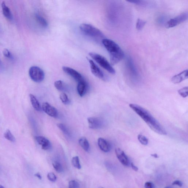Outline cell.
Returning a JSON list of instances; mask_svg holds the SVG:
<instances>
[{
  "label": "cell",
  "instance_id": "cell-22",
  "mask_svg": "<svg viewBox=\"0 0 188 188\" xmlns=\"http://www.w3.org/2000/svg\"><path fill=\"white\" fill-rule=\"evenodd\" d=\"M57 126L59 129L62 130L64 134L67 135V136H69L70 134H69V130L65 125H64V124H62V123H59V124H57Z\"/></svg>",
  "mask_w": 188,
  "mask_h": 188
},
{
  "label": "cell",
  "instance_id": "cell-19",
  "mask_svg": "<svg viewBox=\"0 0 188 188\" xmlns=\"http://www.w3.org/2000/svg\"><path fill=\"white\" fill-rule=\"evenodd\" d=\"M35 18L38 23L43 28H46L48 26V23L46 19L40 15L36 14L35 15Z\"/></svg>",
  "mask_w": 188,
  "mask_h": 188
},
{
  "label": "cell",
  "instance_id": "cell-10",
  "mask_svg": "<svg viewBox=\"0 0 188 188\" xmlns=\"http://www.w3.org/2000/svg\"><path fill=\"white\" fill-rule=\"evenodd\" d=\"M115 152L118 159L123 165L127 166L129 165V160L124 151L118 148L115 149Z\"/></svg>",
  "mask_w": 188,
  "mask_h": 188
},
{
  "label": "cell",
  "instance_id": "cell-37",
  "mask_svg": "<svg viewBox=\"0 0 188 188\" xmlns=\"http://www.w3.org/2000/svg\"><path fill=\"white\" fill-rule=\"evenodd\" d=\"M0 188H5L3 186H2L1 185H0Z\"/></svg>",
  "mask_w": 188,
  "mask_h": 188
},
{
  "label": "cell",
  "instance_id": "cell-29",
  "mask_svg": "<svg viewBox=\"0 0 188 188\" xmlns=\"http://www.w3.org/2000/svg\"><path fill=\"white\" fill-rule=\"evenodd\" d=\"M69 188H79V185L78 182L75 180H71L68 184Z\"/></svg>",
  "mask_w": 188,
  "mask_h": 188
},
{
  "label": "cell",
  "instance_id": "cell-2",
  "mask_svg": "<svg viewBox=\"0 0 188 188\" xmlns=\"http://www.w3.org/2000/svg\"><path fill=\"white\" fill-rule=\"evenodd\" d=\"M102 42L109 54L111 65L116 64L123 60L124 53L117 43L111 40L106 38L103 39Z\"/></svg>",
  "mask_w": 188,
  "mask_h": 188
},
{
  "label": "cell",
  "instance_id": "cell-34",
  "mask_svg": "<svg viewBox=\"0 0 188 188\" xmlns=\"http://www.w3.org/2000/svg\"><path fill=\"white\" fill-rule=\"evenodd\" d=\"M131 167H132V169H133V170H135V171H137L138 170V168L136 166L134 165L133 163H131Z\"/></svg>",
  "mask_w": 188,
  "mask_h": 188
},
{
  "label": "cell",
  "instance_id": "cell-27",
  "mask_svg": "<svg viewBox=\"0 0 188 188\" xmlns=\"http://www.w3.org/2000/svg\"><path fill=\"white\" fill-rule=\"evenodd\" d=\"M55 88L59 90H63L64 87V84L62 81L61 80H57L54 83Z\"/></svg>",
  "mask_w": 188,
  "mask_h": 188
},
{
  "label": "cell",
  "instance_id": "cell-18",
  "mask_svg": "<svg viewBox=\"0 0 188 188\" xmlns=\"http://www.w3.org/2000/svg\"><path fill=\"white\" fill-rule=\"evenodd\" d=\"M79 143L82 149L86 151H88L90 149V145L88 140L85 137L80 138L79 140Z\"/></svg>",
  "mask_w": 188,
  "mask_h": 188
},
{
  "label": "cell",
  "instance_id": "cell-4",
  "mask_svg": "<svg viewBox=\"0 0 188 188\" xmlns=\"http://www.w3.org/2000/svg\"><path fill=\"white\" fill-rule=\"evenodd\" d=\"M79 29L84 34L94 38H104V35L99 29L92 25L82 24L79 26Z\"/></svg>",
  "mask_w": 188,
  "mask_h": 188
},
{
  "label": "cell",
  "instance_id": "cell-32",
  "mask_svg": "<svg viewBox=\"0 0 188 188\" xmlns=\"http://www.w3.org/2000/svg\"><path fill=\"white\" fill-rule=\"evenodd\" d=\"M145 188H154L153 183L151 182H146L144 185Z\"/></svg>",
  "mask_w": 188,
  "mask_h": 188
},
{
  "label": "cell",
  "instance_id": "cell-30",
  "mask_svg": "<svg viewBox=\"0 0 188 188\" xmlns=\"http://www.w3.org/2000/svg\"><path fill=\"white\" fill-rule=\"evenodd\" d=\"M47 177H48L49 180H50V181H52V182H55V181H56V180H57V177H56L55 174L53 173H52V172L48 173V175H47Z\"/></svg>",
  "mask_w": 188,
  "mask_h": 188
},
{
  "label": "cell",
  "instance_id": "cell-39",
  "mask_svg": "<svg viewBox=\"0 0 188 188\" xmlns=\"http://www.w3.org/2000/svg\"><path fill=\"white\" fill-rule=\"evenodd\" d=\"M164 188H172L171 187H165Z\"/></svg>",
  "mask_w": 188,
  "mask_h": 188
},
{
  "label": "cell",
  "instance_id": "cell-1",
  "mask_svg": "<svg viewBox=\"0 0 188 188\" xmlns=\"http://www.w3.org/2000/svg\"><path fill=\"white\" fill-rule=\"evenodd\" d=\"M130 108L146 123L150 128L155 133L161 135L167 134L165 129L147 110L134 104H129Z\"/></svg>",
  "mask_w": 188,
  "mask_h": 188
},
{
  "label": "cell",
  "instance_id": "cell-5",
  "mask_svg": "<svg viewBox=\"0 0 188 188\" xmlns=\"http://www.w3.org/2000/svg\"><path fill=\"white\" fill-rule=\"evenodd\" d=\"M29 74L32 80L37 83L42 82L45 77L44 71L37 66H32L31 67Z\"/></svg>",
  "mask_w": 188,
  "mask_h": 188
},
{
  "label": "cell",
  "instance_id": "cell-16",
  "mask_svg": "<svg viewBox=\"0 0 188 188\" xmlns=\"http://www.w3.org/2000/svg\"><path fill=\"white\" fill-rule=\"evenodd\" d=\"M1 6L3 13L4 16L8 19L12 20L13 18L12 14L11 13V10H10L9 7L6 5L4 2H2Z\"/></svg>",
  "mask_w": 188,
  "mask_h": 188
},
{
  "label": "cell",
  "instance_id": "cell-35",
  "mask_svg": "<svg viewBox=\"0 0 188 188\" xmlns=\"http://www.w3.org/2000/svg\"><path fill=\"white\" fill-rule=\"evenodd\" d=\"M34 175L36 177H37L40 180H41L42 179L41 175H40V174L39 173H37V174H35Z\"/></svg>",
  "mask_w": 188,
  "mask_h": 188
},
{
  "label": "cell",
  "instance_id": "cell-25",
  "mask_svg": "<svg viewBox=\"0 0 188 188\" xmlns=\"http://www.w3.org/2000/svg\"><path fill=\"white\" fill-rule=\"evenodd\" d=\"M146 21L139 18L137 21L136 28L138 30H141L146 25Z\"/></svg>",
  "mask_w": 188,
  "mask_h": 188
},
{
  "label": "cell",
  "instance_id": "cell-14",
  "mask_svg": "<svg viewBox=\"0 0 188 188\" xmlns=\"http://www.w3.org/2000/svg\"><path fill=\"white\" fill-rule=\"evenodd\" d=\"M98 145L101 150L104 152H108L111 149V146L109 143L103 138L98 139Z\"/></svg>",
  "mask_w": 188,
  "mask_h": 188
},
{
  "label": "cell",
  "instance_id": "cell-17",
  "mask_svg": "<svg viewBox=\"0 0 188 188\" xmlns=\"http://www.w3.org/2000/svg\"><path fill=\"white\" fill-rule=\"evenodd\" d=\"M29 97L31 104L33 108L37 111H40L41 110V107L39 103V102L37 99V98L32 94H29Z\"/></svg>",
  "mask_w": 188,
  "mask_h": 188
},
{
  "label": "cell",
  "instance_id": "cell-26",
  "mask_svg": "<svg viewBox=\"0 0 188 188\" xmlns=\"http://www.w3.org/2000/svg\"><path fill=\"white\" fill-rule=\"evenodd\" d=\"M52 164L54 168L56 170V172L58 173H61L63 171V169L62 165L59 162L54 161L53 162Z\"/></svg>",
  "mask_w": 188,
  "mask_h": 188
},
{
  "label": "cell",
  "instance_id": "cell-20",
  "mask_svg": "<svg viewBox=\"0 0 188 188\" xmlns=\"http://www.w3.org/2000/svg\"><path fill=\"white\" fill-rule=\"evenodd\" d=\"M4 137L7 140L12 142L15 141L16 139L9 130H7L4 133Z\"/></svg>",
  "mask_w": 188,
  "mask_h": 188
},
{
  "label": "cell",
  "instance_id": "cell-11",
  "mask_svg": "<svg viewBox=\"0 0 188 188\" xmlns=\"http://www.w3.org/2000/svg\"><path fill=\"white\" fill-rule=\"evenodd\" d=\"M36 141L39 145L42 146V149L44 150H49L52 145L49 141L42 136H38L35 138Z\"/></svg>",
  "mask_w": 188,
  "mask_h": 188
},
{
  "label": "cell",
  "instance_id": "cell-21",
  "mask_svg": "<svg viewBox=\"0 0 188 188\" xmlns=\"http://www.w3.org/2000/svg\"><path fill=\"white\" fill-rule=\"evenodd\" d=\"M72 163L74 167L78 169H80L81 168V166L79 162V158L78 156H75L73 157L72 160Z\"/></svg>",
  "mask_w": 188,
  "mask_h": 188
},
{
  "label": "cell",
  "instance_id": "cell-9",
  "mask_svg": "<svg viewBox=\"0 0 188 188\" xmlns=\"http://www.w3.org/2000/svg\"><path fill=\"white\" fill-rule=\"evenodd\" d=\"M42 108L43 111L50 116L53 118H56L58 116V113L57 109L48 103H43Z\"/></svg>",
  "mask_w": 188,
  "mask_h": 188
},
{
  "label": "cell",
  "instance_id": "cell-28",
  "mask_svg": "<svg viewBox=\"0 0 188 188\" xmlns=\"http://www.w3.org/2000/svg\"><path fill=\"white\" fill-rule=\"evenodd\" d=\"M60 99L61 101L65 104H67L69 103V99L67 94L65 93H62L60 95Z\"/></svg>",
  "mask_w": 188,
  "mask_h": 188
},
{
  "label": "cell",
  "instance_id": "cell-15",
  "mask_svg": "<svg viewBox=\"0 0 188 188\" xmlns=\"http://www.w3.org/2000/svg\"><path fill=\"white\" fill-rule=\"evenodd\" d=\"M88 87V84L85 80L78 82L77 89L79 96L83 97L85 95L87 92Z\"/></svg>",
  "mask_w": 188,
  "mask_h": 188
},
{
  "label": "cell",
  "instance_id": "cell-33",
  "mask_svg": "<svg viewBox=\"0 0 188 188\" xmlns=\"http://www.w3.org/2000/svg\"><path fill=\"white\" fill-rule=\"evenodd\" d=\"M172 185H176L179 186L181 187L183 186V183L181 181H179V180H176V181H174L173 182Z\"/></svg>",
  "mask_w": 188,
  "mask_h": 188
},
{
  "label": "cell",
  "instance_id": "cell-3",
  "mask_svg": "<svg viewBox=\"0 0 188 188\" xmlns=\"http://www.w3.org/2000/svg\"><path fill=\"white\" fill-rule=\"evenodd\" d=\"M89 55L102 67L112 74H115V70L107 60L102 55L93 52L89 53Z\"/></svg>",
  "mask_w": 188,
  "mask_h": 188
},
{
  "label": "cell",
  "instance_id": "cell-23",
  "mask_svg": "<svg viewBox=\"0 0 188 188\" xmlns=\"http://www.w3.org/2000/svg\"><path fill=\"white\" fill-rule=\"evenodd\" d=\"M138 138L139 141L143 145L146 146L149 143L148 139L144 135L139 134L138 135Z\"/></svg>",
  "mask_w": 188,
  "mask_h": 188
},
{
  "label": "cell",
  "instance_id": "cell-12",
  "mask_svg": "<svg viewBox=\"0 0 188 188\" xmlns=\"http://www.w3.org/2000/svg\"><path fill=\"white\" fill-rule=\"evenodd\" d=\"M188 77V70L186 69L178 74L174 76L171 79V81L174 84H179L187 79Z\"/></svg>",
  "mask_w": 188,
  "mask_h": 188
},
{
  "label": "cell",
  "instance_id": "cell-38",
  "mask_svg": "<svg viewBox=\"0 0 188 188\" xmlns=\"http://www.w3.org/2000/svg\"><path fill=\"white\" fill-rule=\"evenodd\" d=\"M2 64V61H1V59H0V65H1Z\"/></svg>",
  "mask_w": 188,
  "mask_h": 188
},
{
  "label": "cell",
  "instance_id": "cell-24",
  "mask_svg": "<svg viewBox=\"0 0 188 188\" xmlns=\"http://www.w3.org/2000/svg\"><path fill=\"white\" fill-rule=\"evenodd\" d=\"M178 92L181 97L183 98H186L188 95V87H184V88L180 89L178 91Z\"/></svg>",
  "mask_w": 188,
  "mask_h": 188
},
{
  "label": "cell",
  "instance_id": "cell-36",
  "mask_svg": "<svg viewBox=\"0 0 188 188\" xmlns=\"http://www.w3.org/2000/svg\"><path fill=\"white\" fill-rule=\"evenodd\" d=\"M151 156H153V157H154L155 158H158V155L156 154H151Z\"/></svg>",
  "mask_w": 188,
  "mask_h": 188
},
{
  "label": "cell",
  "instance_id": "cell-8",
  "mask_svg": "<svg viewBox=\"0 0 188 188\" xmlns=\"http://www.w3.org/2000/svg\"><path fill=\"white\" fill-rule=\"evenodd\" d=\"M62 69L64 72L72 77L78 82H80L85 80L84 77L80 73L71 68L63 66L62 67Z\"/></svg>",
  "mask_w": 188,
  "mask_h": 188
},
{
  "label": "cell",
  "instance_id": "cell-7",
  "mask_svg": "<svg viewBox=\"0 0 188 188\" xmlns=\"http://www.w3.org/2000/svg\"><path fill=\"white\" fill-rule=\"evenodd\" d=\"M90 65L91 71L95 77L102 80H105L106 77L100 68L93 61L88 58Z\"/></svg>",
  "mask_w": 188,
  "mask_h": 188
},
{
  "label": "cell",
  "instance_id": "cell-13",
  "mask_svg": "<svg viewBox=\"0 0 188 188\" xmlns=\"http://www.w3.org/2000/svg\"><path fill=\"white\" fill-rule=\"evenodd\" d=\"M89 127L92 129H97L101 127V121L99 118L95 117H89L88 118Z\"/></svg>",
  "mask_w": 188,
  "mask_h": 188
},
{
  "label": "cell",
  "instance_id": "cell-6",
  "mask_svg": "<svg viewBox=\"0 0 188 188\" xmlns=\"http://www.w3.org/2000/svg\"><path fill=\"white\" fill-rule=\"evenodd\" d=\"M188 13H182L175 18L170 19L166 24L167 28H171L176 26L177 25L185 22L188 19Z\"/></svg>",
  "mask_w": 188,
  "mask_h": 188
},
{
  "label": "cell",
  "instance_id": "cell-31",
  "mask_svg": "<svg viewBox=\"0 0 188 188\" xmlns=\"http://www.w3.org/2000/svg\"><path fill=\"white\" fill-rule=\"evenodd\" d=\"M3 54L4 56L7 57V58H9V59H12V54H11V52H10L9 50H7V49H5L4 50Z\"/></svg>",
  "mask_w": 188,
  "mask_h": 188
}]
</instances>
